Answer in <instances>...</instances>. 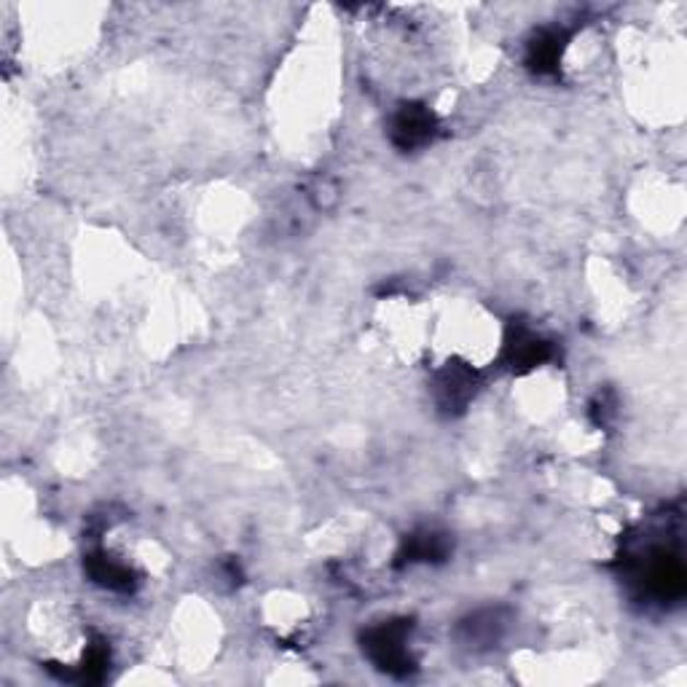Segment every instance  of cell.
<instances>
[{
  "instance_id": "6da1fadb",
  "label": "cell",
  "mask_w": 687,
  "mask_h": 687,
  "mask_svg": "<svg viewBox=\"0 0 687 687\" xmlns=\"http://www.w3.org/2000/svg\"><path fill=\"white\" fill-rule=\"evenodd\" d=\"M369 648L371 659L379 663V668L389 674H406L411 672L414 661L411 653L406 648V626L403 624H387L382 629H373L369 633Z\"/></svg>"
},
{
  "instance_id": "7a4b0ae2",
  "label": "cell",
  "mask_w": 687,
  "mask_h": 687,
  "mask_svg": "<svg viewBox=\"0 0 687 687\" xmlns=\"http://www.w3.org/2000/svg\"><path fill=\"white\" fill-rule=\"evenodd\" d=\"M432 129H435V121L428 110L422 108H406L403 114L395 118V143L403 148H414L428 143L432 138Z\"/></svg>"
}]
</instances>
